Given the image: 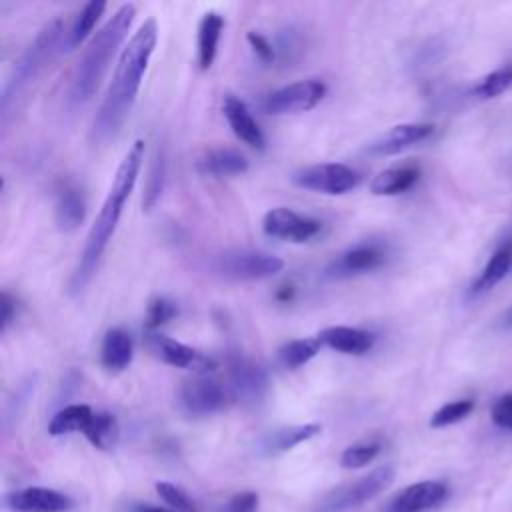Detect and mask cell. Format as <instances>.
<instances>
[{
    "label": "cell",
    "instance_id": "21",
    "mask_svg": "<svg viewBox=\"0 0 512 512\" xmlns=\"http://www.w3.org/2000/svg\"><path fill=\"white\" fill-rule=\"evenodd\" d=\"M510 268H512V242L502 244L492 252V256L488 258V262L484 264V268L472 282L470 294L480 296V294L492 290L500 280L506 278Z\"/></svg>",
    "mask_w": 512,
    "mask_h": 512
},
{
    "label": "cell",
    "instance_id": "17",
    "mask_svg": "<svg viewBox=\"0 0 512 512\" xmlns=\"http://www.w3.org/2000/svg\"><path fill=\"white\" fill-rule=\"evenodd\" d=\"M222 110H224L228 126L232 128V132L238 140H242L244 144H248L250 148H256V150L264 148V144H266L264 134H262L260 126L256 124V120L252 118V112L240 98H236L232 94L224 96Z\"/></svg>",
    "mask_w": 512,
    "mask_h": 512
},
{
    "label": "cell",
    "instance_id": "39",
    "mask_svg": "<svg viewBox=\"0 0 512 512\" xmlns=\"http://www.w3.org/2000/svg\"><path fill=\"white\" fill-rule=\"evenodd\" d=\"M14 318H16V300L8 292H2V298H0V332H6Z\"/></svg>",
    "mask_w": 512,
    "mask_h": 512
},
{
    "label": "cell",
    "instance_id": "28",
    "mask_svg": "<svg viewBox=\"0 0 512 512\" xmlns=\"http://www.w3.org/2000/svg\"><path fill=\"white\" fill-rule=\"evenodd\" d=\"M104 8H106V2L94 0V2H88V4L80 10V14L76 16V20H74V24H72V28H70V32H68V46H70V48L82 44V42L88 38V34L94 30L96 22L100 20Z\"/></svg>",
    "mask_w": 512,
    "mask_h": 512
},
{
    "label": "cell",
    "instance_id": "7",
    "mask_svg": "<svg viewBox=\"0 0 512 512\" xmlns=\"http://www.w3.org/2000/svg\"><path fill=\"white\" fill-rule=\"evenodd\" d=\"M326 94V84L318 78H308L300 82H292L282 86L266 96L262 108L266 114L272 116H286V114H300L312 110Z\"/></svg>",
    "mask_w": 512,
    "mask_h": 512
},
{
    "label": "cell",
    "instance_id": "26",
    "mask_svg": "<svg viewBox=\"0 0 512 512\" xmlns=\"http://www.w3.org/2000/svg\"><path fill=\"white\" fill-rule=\"evenodd\" d=\"M320 424H296V426H286V428H280L276 432H272L268 438H266V448L270 452H286L306 440H310L312 436H316L320 432Z\"/></svg>",
    "mask_w": 512,
    "mask_h": 512
},
{
    "label": "cell",
    "instance_id": "24",
    "mask_svg": "<svg viewBox=\"0 0 512 512\" xmlns=\"http://www.w3.org/2000/svg\"><path fill=\"white\" fill-rule=\"evenodd\" d=\"M94 414L96 412L88 404H68L52 416V420L48 424V434L50 436H62V434H70V432L84 434L86 428L90 426Z\"/></svg>",
    "mask_w": 512,
    "mask_h": 512
},
{
    "label": "cell",
    "instance_id": "13",
    "mask_svg": "<svg viewBox=\"0 0 512 512\" xmlns=\"http://www.w3.org/2000/svg\"><path fill=\"white\" fill-rule=\"evenodd\" d=\"M386 262V252L380 244L374 242H360L348 250H344L340 256H336L328 268V278H350L358 274L372 272L380 268Z\"/></svg>",
    "mask_w": 512,
    "mask_h": 512
},
{
    "label": "cell",
    "instance_id": "4",
    "mask_svg": "<svg viewBox=\"0 0 512 512\" xmlns=\"http://www.w3.org/2000/svg\"><path fill=\"white\" fill-rule=\"evenodd\" d=\"M64 34V26L60 20H54L46 24L34 38V42L24 50V54L16 60L10 76L6 78V84L2 88V116L8 114L12 102L28 88V84L40 74V70L50 62L54 56L60 40Z\"/></svg>",
    "mask_w": 512,
    "mask_h": 512
},
{
    "label": "cell",
    "instance_id": "23",
    "mask_svg": "<svg viewBox=\"0 0 512 512\" xmlns=\"http://www.w3.org/2000/svg\"><path fill=\"white\" fill-rule=\"evenodd\" d=\"M84 212H86V202L82 192L74 186H64V190H60L56 200V226L62 232L76 230L84 220Z\"/></svg>",
    "mask_w": 512,
    "mask_h": 512
},
{
    "label": "cell",
    "instance_id": "27",
    "mask_svg": "<svg viewBox=\"0 0 512 512\" xmlns=\"http://www.w3.org/2000/svg\"><path fill=\"white\" fill-rule=\"evenodd\" d=\"M320 340L316 338H298L286 342L278 350V358L286 368H300L306 362H310L318 352H320Z\"/></svg>",
    "mask_w": 512,
    "mask_h": 512
},
{
    "label": "cell",
    "instance_id": "36",
    "mask_svg": "<svg viewBox=\"0 0 512 512\" xmlns=\"http://www.w3.org/2000/svg\"><path fill=\"white\" fill-rule=\"evenodd\" d=\"M492 422L502 430H512V392L500 396L490 410Z\"/></svg>",
    "mask_w": 512,
    "mask_h": 512
},
{
    "label": "cell",
    "instance_id": "16",
    "mask_svg": "<svg viewBox=\"0 0 512 512\" xmlns=\"http://www.w3.org/2000/svg\"><path fill=\"white\" fill-rule=\"evenodd\" d=\"M434 132V126L428 122H404L396 124L390 130H386L380 138H376L370 146L368 152L376 156H392L398 154L418 142H424L430 138Z\"/></svg>",
    "mask_w": 512,
    "mask_h": 512
},
{
    "label": "cell",
    "instance_id": "19",
    "mask_svg": "<svg viewBox=\"0 0 512 512\" xmlns=\"http://www.w3.org/2000/svg\"><path fill=\"white\" fill-rule=\"evenodd\" d=\"M134 356L132 336L124 328H110L104 334L100 348V362L108 372H122L130 366Z\"/></svg>",
    "mask_w": 512,
    "mask_h": 512
},
{
    "label": "cell",
    "instance_id": "9",
    "mask_svg": "<svg viewBox=\"0 0 512 512\" xmlns=\"http://www.w3.org/2000/svg\"><path fill=\"white\" fill-rule=\"evenodd\" d=\"M178 400L184 412L192 416H208L226 404V390L218 380L196 374L194 378L182 382Z\"/></svg>",
    "mask_w": 512,
    "mask_h": 512
},
{
    "label": "cell",
    "instance_id": "6",
    "mask_svg": "<svg viewBox=\"0 0 512 512\" xmlns=\"http://www.w3.org/2000/svg\"><path fill=\"white\" fill-rule=\"evenodd\" d=\"M394 480V468L392 466H380L372 472H368L366 476L340 486L336 490H332L320 504L322 512H346L352 508H358L362 504H366L368 500L376 498L380 492H384V488H388Z\"/></svg>",
    "mask_w": 512,
    "mask_h": 512
},
{
    "label": "cell",
    "instance_id": "30",
    "mask_svg": "<svg viewBox=\"0 0 512 512\" xmlns=\"http://www.w3.org/2000/svg\"><path fill=\"white\" fill-rule=\"evenodd\" d=\"M510 86H512V64L502 66V68L486 74L484 78H480L478 84L472 88V92L478 98H496Z\"/></svg>",
    "mask_w": 512,
    "mask_h": 512
},
{
    "label": "cell",
    "instance_id": "1",
    "mask_svg": "<svg viewBox=\"0 0 512 512\" xmlns=\"http://www.w3.org/2000/svg\"><path fill=\"white\" fill-rule=\"evenodd\" d=\"M158 26L154 18H148L128 40L118 56V64L112 82L102 98L96 116L92 120L90 138L94 144H106L122 128L130 108L138 96L144 72L148 68L150 56L156 48Z\"/></svg>",
    "mask_w": 512,
    "mask_h": 512
},
{
    "label": "cell",
    "instance_id": "34",
    "mask_svg": "<svg viewBox=\"0 0 512 512\" xmlns=\"http://www.w3.org/2000/svg\"><path fill=\"white\" fill-rule=\"evenodd\" d=\"M178 314V308L172 300L168 298H154L150 304H148V312H146V330L152 332L156 328H160L162 324H166L168 320H172L174 316Z\"/></svg>",
    "mask_w": 512,
    "mask_h": 512
},
{
    "label": "cell",
    "instance_id": "14",
    "mask_svg": "<svg viewBox=\"0 0 512 512\" xmlns=\"http://www.w3.org/2000/svg\"><path fill=\"white\" fill-rule=\"evenodd\" d=\"M72 504L70 496L44 486H28L6 496V506L12 512H66Z\"/></svg>",
    "mask_w": 512,
    "mask_h": 512
},
{
    "label": "cell",
    "instance_id": "5",
    "mask_svg": "<svg viewBox=\"0 0 512 512\" xmlns=\"http://www.w3.org/2000/svg\"><path fill=\"white\" fill-rule=\"evenodd\" d=\"M214 268L230 280H264L284 268V260L262 250H226L216 256Z\"/></svg>",
    "mask_w": 512,
    "mask_h": 512
},
{
    "label": "cell",
    "instance_id": "8",
    "mask_svg": "<svg viewBox=\"0 0 512 512\" xmlns=\"http://www.w3.org/2000/svg\"><path fill=\"white\" fill-rule=\"evenodd\" d=\"M292 182L304 190L340 196L350 192L358 184V174L346 164L326 162L296 170Z\"/></svg>",
    "mask_w": 512,
    "mask_h": 512
},
{
    "label": "cell",
    "instance_id": "25",
    "mask_svg": "<svg viewBox=\"0 0 512 512\" xmlns=\"http://www.w3.org/2000/svg\"><path fill=\"white\" fill-rule=\"evenodd\" d=\"M200 170L212 176H234L248 170V160L238 150L214 148L200 160Z\"/></svg>",
    "mask_w": 512,
    "mask_h": 512
},
{
    "label": "cell",
    "instance_id": "32",
    "mask_svg": "<svg viewBox=\"0 0 512 512\" xmlns=\"http://www.w3.org/2000/svg\"><path fill=\"white\" fill-rule=\"evenodd\" d=\"M474 408V402L468 400V398H462V400H454V402H448L444 406H440L432 418H430V426L432 428H444V426H450V424H456L460 420H464Z\"/></svg>",
    "mask_w": 512,
    "mask_h": 512
},
{
    "label": "cell",
    "instance_id": "33",
    "mask_svg": "<svg viewBox=\"0 0 512 512\" xmlns=\"http://www.w3.org/2000/svg\"><path fill=\"white\" fill-rule=\"evenodd\" d=\"M380 454V444L378 442H360V444H352L348 446L342 456H340V464L344 468H362L368 462H372L376 456Z\"/></svg>",
    "mask_w": 512,
    "mask_h": 512
},
{
    "label": "cell",
    "instance_id": "2",
    "mask_svg": "<svg viewBox=\"0 0 512 512\" xmlns=\"http://www.w3.org/2000/svg\"><path fill=\"white\" fill-rule=\"evenodd\" d=\"M142 158H144V142L136 140L124 154V158L114 174V180L110 184V190L102 202L100 214L88 232L84 250H82L76 270L70 278V292H74V294L82 292L86 288V284L92 280V276L100 264V258L118 226L124 204H126L130 192L134 190V184L138 180V172L142 166Z\"/></svg>",
    "mask_w": 512,
    "mask_h": 512
},
{
    "label": "cell",
    "instance_id": "11",
    "mask_svg": "<svg viewBox=\"0 0 512 512\" xmlns=\"http://www.w3.org/2000/svg\"><path fill=\"white\" fill-rule=\"evenodd\" d=\"M228 380L234 398L246 404L262 400L268 390V376L260 364L246 356H232L228 360Z\"/></svg>",
    "mask_w": 512,
    "mask_h": 512
},
{
    "label": "cell",
    "instance_id": "31",
    "mask_svg": "<svg viewBox=\"0 0 512 512\" xmlns=\"http://www.w3.org/2000/svg\"><path fill=\"white\" fill-rule=\"evenodd\" d=\"M164 176H166V162L164 156L158 154L148 170V178H146V188H144V196H142V206L144 210H152L154 204L158 202L162 188H164Z\"/></svg>",
    "mask_w": 512,
    "mask_h": 512
},
{
    "label": "cell",
    "instance_id": "10",
    "mask_svg": "<svg viewBox=\"0 0 512 512\" xmlns=\"http://www.w3.org/2000/svg\"><path fill=\"white\" fill-rule=\"evenodd\" d=\"M146 346L158 360H162L164 364H170L174 368H186V370H194L196 374H204V372L212 370V366H214V362L208 356H204L202 352L194 350L192 346H188L184 342L168 338L164 334L148 332Z\"/></svg>",
    "mask_w": 512,
    "mask_h": 512
},
{
    "label": "cell",
    "instance_id": "20",
    "mask_svg": "<svg viewBox=\"0 0 512 512\" xmlns=\"http://www.w3.org/2000/svg\"><path fill=\"white\" fill-rule=\"evenodd\" d=\"M420 178V170L414 164H398L378 172L370 182V192L376 196H396L410 190Z\"/></svg>",
    "mask_w": 512,
    "mask_h": 512
},
{
    "label": "cell",
    "instance_id": "15",
    "mask_svg": "<svg viewBox=\"0 0 512 512\" xmlns=\"http://www.w3.org/2000/svg\"><path fill=\"white\" fill-rule=\"evenodd\" d=\"M448 498V486L440 480H422L406 486L390 502V512H426Z\"/></svg>",
    "mask_w": 512,
    "mask_h": 512
},
{
    "label": "cell",
    "instance_id": "22",
    "mask_svg": "<svg viewBox=\"0 0 512 512\" xmlns=\"http://www.w3.org/2000/svg\"><path fill=\"white\" fill-rule=\"evenodd\" d=\"M224 30V18L218 12H206L198 26V64L208 70L216 58L218 42Z\"/></svg>",
    "mask_w": 512,
    "mask_h": 512
},
{
    "label": "cell",
    "instance_id": "37",
    "mask_svg": "<svg viewBox=\"0 0 512 512\" xmlns=\"http://www.w3.org/2000/svg\"><path fill=\"white\" fill-rule=\"evenodd\" d=\"M256 508H258V494L250 490L234 494L226 504V512H256Z\"/></svg>",
    "mask_w": 512,
    "mask_h": 512
},
{
    "label": "cell",
    "instance_id": "29",
    "mask_svg": "<svg viewBox=\"0 0 512 512\" xmlns=\"http://www.w3.org/2000/svg\"><path fill=\"white\" fill-rule=\"evenodd\" d=\"M84 436L88 442L100 450H108L118 438V424L116 418L108 412H96L90 426L86 428Z\"/></svg>",
    "mask_w": 512,
    "mask_h": 512
},
{
    "label": "cell",
    "instance_id": "40",
    "mask_svg": "<svg viewBox=\"0 0 512 512\" xmlns=\"http://www.w3.org/2000/svg\"><path fill=\"white\" fill-rule=\"evenodd\" d=\"M136 512H178V510H170V508H162V506H148V504H142V506H136Z\"/></svg>",
    "mask_w": 512,
    "mask_h": 512
},
{
    "label": "cell",
    "instance_id": "35",
    "mask_svg": "<svg viewBox=\"0 0 512 512\" xmlns=\"http://www.w3.org/2000/svg\"><path fill=\"white\" fill-rule=\"evenodd\" d=\"M156 492L158 496L170 504L174 510L178 512H196V506L194 502L188 498V494L178 488L176 484H170V482H156Z\"/></svg>",
    "mask_w": 512,
    "mask_h": 512
},
{
    "label": "cell",
    "instance_id": "18",
    "mask_svg": "<svg viewBox=\"0 0 512 512\" xmlns=\"http://www.w3.org/2000/svg\"><path fill=\"white\" fill-rule=\"evenodd\" d=\"M318 340L322 346H328L342 354H364L374 346L376 336L362 328L328 326L318 332Z\"/></svg>",
    "mask_w": 512,
    "mask_h": 512
},
{
    "label": "cell",
    "instance_id": "12",
    "mask_svg": "<svg viewBox=\"0 0 512 512\" xmlns=\"http://www.w3.org/2000/svg\"><path fill=\"white\" fill-rule=\"evenodd\" d=\"M262 230L272 238H280L288 242H306L318 234L320 222L308 216H300L290 208L278 206L264 214Z\"/></svg>",
    "mask_w": 512,
    "mask_h": 512
},
{
    "label": "cell",
    "instance_id": "3",
    "mask_svg": "<svg viewBox=\"0 0 512 512\" xmlns=\"http://www.w3.org/2000/svg\"><path fill=\"white\" fill-rule=\"evenodd\" d=\"M136 8L134 4H122L112 18L94 34V38L88 42L70 82L68 90V102L72 106H84L94 92L98 90L110 60L118 52L120 44L128 36V30L134 22Z\"/></svg>",
    "mask_w": 512,
    "mask_h": 512
},
{
    "label": "cell",
    "instance_id": "38",
    "mask_svg": "<svg viewBox=\"0 0 512 512\" xmlns=\"http://www.w3.org/2000/svg\"><path fill=\"white\" fill-rule=\"evenodd\" d=\"M246 38H248V44L252 46V50L256 52V56L260 60L270 62V60L276 58V48L272 46V42L266 36H262L260 32H250Z\"/></svg>",
    "mask_w": 512,
    "mask_h": 512
},
{
    "label": "cell",
    "instance_id": "41",
    "mask_svg": "<svg viewBox=\"0 0 512 512\" xmlns=\"http://www.w3.org/2000/svg\"><path fill=\"white\" fill-rule=\"evenodd\" d=\"M502 326L504 328H512V306L506 310V314L502 316Z\"/></svg>",
    "mask_w": 512,
    "mask_h": 512
}]
</instances>
